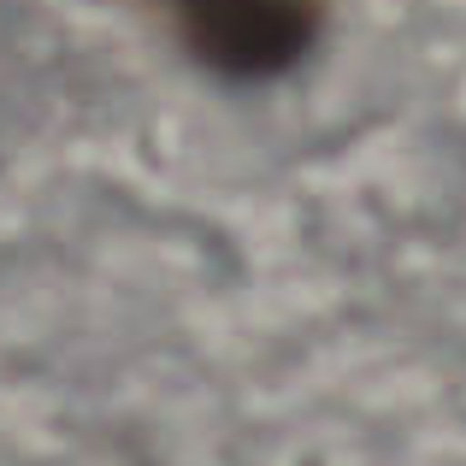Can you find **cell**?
<instances>
[{
	"label": "cell",
	"instance_id": "1",
	"mask_svg": "<svg viewBox=\"0 0 466 466\" xmlns=\"http://www.w3.org/2000/svg\"><path fill=\"white\" fill-rule=\"evenodd\" d=\"M195 66L225 83H272L313 54L319 0H166Z\"/></svg>",
	"mask_w": 466,
	"mask_h": 466
}]
</instances>
